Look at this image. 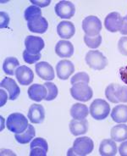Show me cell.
I'll list each match as a JSON object with an SVG mask.
<instances>
[{"mask_svg":"<svg viewBox=\"0 0 127 156\" xmlns=\"http://www.w3.org/2000/svg\"><path fill=\"white\" fill-rule=\"evenodd\" d=\"M105 96L111 103H127V86L111 83L105 89Z\"/></svg>","mask_w":127,"mask_h":156,"instance_id":"6da1fadb","label":"cell"},{"mask_svg":"<svg viewBox=\"0 0 127 156\" xmlns=\"http://www.w3.org/2000/svg\"><path fill=\"white\" fill-rule=\"evenodd\" d=\"M28 120L23 114L13 113L9 115L6 121V126L12 133H21L28 127Z\"/></svg>","mask_w":127,"mask_h":156,"instance_id":"7a4b0ae2","label":"cell"},{"mask_svg":"<svg viewBox=\"0 0 127 156\" xmlns=\"http://www.w3.org/2000/svg\"><path fill=\"white\" fill-rule=\"evenodd\" d=\"M69 91L73 98L81 102L89 101L93 96V89L86 82H76Z\"/></svg>","mask_w":127,"mask_h":156,"instance_id":"3957f363","label":"cell"},{"mask_svg":"<svg viewBox=\"0 0 127 156\" xmlns=\"http://www.w3.org/2000/svg\"><path fill=\"white\" fill-rule=\"evenodd\" d=\"M109 112H110V106L104 99L97 98L90 105V114L93 119L97 121L106 119Z\"/></svg>","mask_w":127,"mask_h":156,"instance_id":"277c9868","label":"cell"},{"mask_svg":"<svg viewBox=\"0 0 127 156\" xmlns=\"http://www.w3.org/2000/svg\"><path fill=\"white\" fill-rule=\"evenodd\" d=\"M86 62L91 69L101 70L107 66L108 59L100 51L91 50L86 55Z\"/></svg>","mask_w":127,"mask_h":156,"instance_id":"5b68a950","label":"cell"},{"mask_svg":"<svg viewBox=\"0 0 127 156\" xmlns=\"http://www.w3.org/2000/svg\"><path fill=\"white\" fill-rule=\"evenodd\" d=\"M94 144L93 139L88 136H81L76 138L74 142L73 149L74 154L77 156H85L93 151Z\"/></svg>","mask_w":127,"mask_h":156,"instance_id":"8992f818","label":"cell"},{"mask_svg":"<svg viewBox=\"0 0 127 156\" xmlns=\"http://www.w3.org/2000/svg\"><path fill=\"white\" fill-rule=\"evenodd\" d=\"M82 29L84 31L85 35L88 37L99 35L102 30L101 20L95 16H87L82 21Z\"/></svg>","mask_w":127,"mask_h":156,"instance_id":"52a82bcc","label":"cell"},{"mask_svg":"<svg viewBox=\"0 0 127 156\" xmlns=\"http://www.w3.org/2000/svg\"><path fill=\"white\" fill-rule=\"evenodd\" d=\"M54 10L56 15L62 19H70L73 17L76 12L75 5L69 1L62 0L56 4L54 7Z\"/></svg>","mask_w":127,"mask_h":156,"instance_id":"ba28073f","label":"cell"},{"mask_svg":"<svg viewBox=\"0 0 127 156\" xmlns=\"http://www.w3.org/2000/svg\"><path fill=\"white\" fill-rule=\"evenodd\" d=\"M26 50L31 55H39L40 52L44 48L45 43L42 37L36 36H27L25 40Z\"/></svg>","mask_w":127,"mask_h":156,"instance_id":"9c48e42d","label":"cell"},{"mask_svg":"<svg viewBox=\"0 0 127 156\" xmlns=\"http://www.w3.org/2000/svg\"><path fill=\"white\" fill-rule=\"evenodd\" d=\"M123 25V17L118 12H112L108 14L104 20V26L110 32L119 31Z\"/></svg>","mask_w":127,"mask_h":156,"instance_id":"30bf717a","label":"cell"},{"mask_svg":"<svg viewBox=\"0 0 127 156\" xmlns=\"http://www.w3.org/2000/svg\"><path fill=\"white\" fill-rule=\"evenodd\" d=\"M27 27L29 31L35 33H44L48 28V22L42 16H37L27 21Z\"/></svg>","mask_w":127,"mask_h":156,"instance_id":"8fae6325","label":"cell"},{"mask_svg":"<svg viewBox=\"0 0 127 156\" xmlns=\"http://www.w3.org/2000/svg\"><path fill=\"white\" fill-rule=\"evenodd\" d=\"M16 76L20 85L27 86L32 83L34 79V73L29 67L21 66L18 67L16 70Z\"/></svg>","mask_w":127,"mask_h":156,"instance_id":"7c38bea8","label":"cell"},{"mask_svg":"<svg viewBox=\"0 0 127 156\" xmlns=\"http://www.w3.org/2000/svg\"><path fill=\"white\" fill-rule=\"evenodd\" d=\"M56 71L58 77L61 80H67L68 78L73 74L75 71V66L73 63L68 59L60 60L56 66Z\"/></svg>","mask_w":127,"mask_h":156,"instance_id":"4fadbf2b","label":"cell"},{"mask_svg":"<svg viewBox=\"0 0 127 156\" xmlns=\"http://www.w3.org/2000/svg\"><path fill=\"white\" fill-rule=\"evenodd\" d=\"M35 70L37 76L40 78H42V80L52 81L54 79L55 75H54V68L49 63L44 62V61L37 63L35 66Z\"/></svg>","mask_w":127,"mask_h":156,"instance_id":"5bb4252c","label":"cell"},{"mask_svg":"<svg viewBox=\"0 0 127 156\" xmlns=\"http://www.w3.org/2000/svg\"><path fill=\"white\" fill-rule=\"evenodd\" d=\"M27 116L31 123L40 124L43 122L45 119V109L41 105L34 104L29 108Z\"/></svg>","mask_w":127,"mask_h":156,"instance_id":"9a60e30c","label":"cell"},{"mask_svg":"<svg viewBox=\"0 0 127 156\" xmlns=\"http://www.w3.org/2000/svg\"><path fill=\"white\" fill-rule=\"evenodd\" d=\"M0 86L2 88H4L7 90L9 93V98L10 100H16L17 98L19 97L20 94V89L19 86L16 84L15 80H13L12 78L5 77L2 80Z\"/></svg>","mask_w":127,"mask_h":156,"instance_id":"2e32d148","label":"cell"},{"mask_svg":"<svg viewBox=\"0 0 127 156\" xmlns=\"http://www.w3.org/2000/svg\"><path fill=\"white\" fill-rule=\"evenodd\" d=\"M27 92L29 98L36 102H41L42 99H45L48 95V89L44 84H33L28 88Z\"/></svg>","mask_w":127,"mask_h":156,"instance_id":"e0dca14e","label":"cell"},{"mask_svg":"<svg viewBox=\"0 0 127 156\" xmlns=\"http://www.w3.org/2000/svg\"><path fill=\"white\" fill-rule=\"evenodd\" d=\"M55 53L60 58H69L74 54L73 44L66 40H60L55 46Z\"/></svg>","mask_w":127,"mask_h":156,"instance_id":"ac0fdd59","label":"cell"},{"mask_svg":"<svg viewBox=\"0 0 127 156\" xmlns=\"http://www.w3.org/2000/svg\"><path fill=\"white\" fill-rule=\"evenodd\" d=\"M69 131L74 136L83 135L88 131V121L87 120H76L74 119L69 122Z\"/></svg>","mask_w":127,"mask_h":156,"instance_id":"d6986e66","label":"cell"},{"mask_svg":"<svg viewBox=\"0 0 127 156\" xmlns=\"http://www.w3.org/2000/svg\"><path fill=\"white\" fill-rule=\"evenodd\" d=\"M57 32L59 37L63 39L71 38L76 32V28L70 21H61L57 27Z\"/></svg>","mask_w":127,"mask_h":156,"instance_id":"ffe728a7","label":"cell"},{"mask_svg":"<svg viewBox=\"0 0 127 156\" xmlns=\"http://www.w3.org/2000/svg\"><path fill=\"white\" fill-rule=\"evenodd\" d=\"M99 153L102 156H115L117 153V145L113 139H104L99 146Z\"/></svg>","mask_w":127,"mask_h":156,"instance_id":"44dd1931","label":"cell"},{"mask_svg":"<svg viewBox=\"0 0 127 156\" xmlns=\"http://www.w3.org/2000/svg\"><path fill=\"white\" fill-rule=\"evenodd\" d=\"M111 138L115 142H123L127 140V126L125 124H118L114 126L110 132Z\"/></svg>","mask_w":127,"mask_h":156,"instance_id":"7402d4cb","label":"cell"},{"mask_svg":"<svg viewBox=\"0 0 127 156\" xmlns=\"http://www.w3.org/2000/svg\"><path fill=\"white\" fill-rule=\"evenodd\" d=\"M89 111L87 106L83 104L76 103L70 109V115L76 120H84L88 115Z\"/></svg>","mask_w":127,"mask_h":156,"instance_id":"603a6c76","label":"cell"},{"mask_svg":"<svg viewBox=\"0 0 127 156\" xmlns=\"http://www.w3.org/2000/svg\"><path fill=\"white\" fill-rule=\"evenodd\" d=\"M113 121L117 123H125L127 122V105H120L115 106L111 112Z\"/></svg>","mask_w":127,"mask_h":156,"instance_id":"cb8c5ba5","label":"cell"},{"mask_svg":"<svg viewBox=\"0 0 127 156\" xmlns=\"http://www.w3.org/2000/svg\"><path fill=\"white\" fill-rule=\"evenodd\" d=\"M35 136H36V131L34 126L32 125H29L25 132L21 133H16L15 138L19 144H26L30 143Z\"/></svg>","mask_w":127,"mask_h":156,"instance_id":"d4e9b609","label":"cell"},{"mask_svg":"<svg viewBox=\"0 0 127 156\" xmlns=\"http://www.w3.org/2000/svg\"><path fill=\"white\" fill-rule=\"evenodd\" d=\"M19 60L15 57H8L5 58L3 65V69L5 74L9 76H14L16 75V70L19 67Z\"/></svg>","mask_w":127,"mask_h":156,"instance_id":"484cf974","label":"cell"},{"mask_svg":"<svg viewBox=\"0 0 127 156\" xmlns=\"http://www.w3.org/2000/svg\"><path fill=\"white\" fill-rule=\"evenodd\" d=\"M44 86L46 87L47 89H48V95H47V98H45V100L51 101V100H54V98H56V97L58 96V93L57 86L54 83L50 82H45Z\"/></svg>","mask_w":127,"mask_h":156,"instance_id":"4316f807","label":"cell"},{"mask_svg":"<svg viewBox=\"0 0 127 156\" xmlns=\"http://www.w3.org/2000/svg\"><path fill=\"white\" fill-rule=\"evenodd\" d=\"M84 42L86 46L90 48H97L102 43V37L100 35L95 36V37H88L84 36Z\"/></svg>","mask_w":127,"mask_h":156,"instance_id":"83f0119b","label":"cell"},{"mask_svg":"<svg viewBox=\"0 0 127 156\" xmlns=\"http://www.w3.org/2000/svg\"><path fill=\"white\" fill-rule=\"evenodd\" d=\"M37 16H42V10L40 9L39 7L35 6V5H31V6H29V7L25 10V14H24L25 19H26V21L30 20L32 19L33 17Z\"/></svg>","mask_w":127,"mask_h":156,"instance_id":"f1b7e54d","label":"cell"},{"mask_svg":"<svg viewBox=\"0 0 127 156\" xmlns=\"http://www.w3.org/2000/svg\"><path fill=\"white\" fill-rule=\"evenodd\" d=\"M90 82V77H89L88 74H86V72H79L75 76H73V77L71 78L70 82L73 85L76 82H86L89 83Z\"/></svg>","mask_w":127,"mask_h":156,"instance_id":"f546056e","label":"cell"},{"mask_svg":"<svg viewBox=\"0 0 127 156\" xmlns=\"http://www.w3.org/2000/svg\"><path fill=\"white\" fill-rule=\"evenodd\" d=\"M41 148L48 151V143L44 138L37 137V138H35L34 140H32V142L31 143L30 148Z\"/></svg>","mask_w":127,"mask_h":156,"instance_id":"4dcf8cb0","label":"cell"},{"mask_svg":"<svg viewBox=\"0 0 127 156\" xmlns=\"http://www.w3.org/2000/svg\"><path fill=\"white\" fill-rule=\"evenodd\" d=\"M40 58H41V54L33 55H31L30 53H28L26 50L23 52V59L28 64H34V63L37 62Z\"/></svg>","mask_w":127,"mask_h":156,"instance_id":"1f68e13d","label":"cell"},{"mask_svg":"<svg viewBox=\"0 0 127 156\" xmlns=\"http://www.w3.org/2000/svg\"><path fill=\"white\" fill-rule=\"evenodd\" d=\"M118 48L121 55L127 56V37H120L118 42Z\"/></svg>","mask_w":127,"mask_h":156,"instance_id":"d6a6232c","label":"cell"},{"mask_svg":"<svg viewBox=\"0 0 127 156\" xmlns=\"http://www.w3.org/2000/svg\"><path fill=\"white\" fill-rule=\"evenodd\" d=\"M30 2L39 8H45L51 4L50 0H31Z\"/></svg>","mask_w":127,"mask_h":156,"instance_id":"836d02e7","label":"cell"},{"mask_svg":"<svg viewBox=\"0 0 127 156\" xmlns=\"http://www.w3.org/2000/svg\"><path fill=\"white\" fill-rule=\"evenodd\" d=\"M47 152L45 149L41 148H31V153L30 155L31 156H46Z\"/></svg>","mask_w":127,"mask_h":156,"instance_id":"e575fe53","label":"cell"},{"mask_svg":"<svg viewBox=\"0 0 127 156\" xmlns=\"http://www.w3.org/2000/svg\"><path fill=\"white\" fill-rule=\"evenodd\" d=\"M9 22V17L8 14L1 12V28L8 27Z\"/></svg>","mask_w":127,"mask_h":156,"instance_id":"d590c367","label":"cell"},{"mask_svg":"<svg viewBox=\"0 0 127 156\" xmlns=\"http://www.w3.org/2000/svg\"><path fill=\"white\" fill-rule=\"evenodd\" d=\"M119 154L121 156H127V141L123 142L119 148Z\"/></svg>","mask_w":127,"mask_h":156,"instance_id":"8d00e7d4","label":"cell"},{"mask_svg":"<svg viewBox=\"0 0 127 156\" xmlns=\"http://www.w3.org/2000/svg\"><path fill=\"white\" fill-rule=\"evenodd\" d=\"M0 94H1V104H0V106L2 107L6 104V102L8 100V95L3 89L0 90Z\"/></svg>","mask_w":127,"mask_h":156,"instance_id":"74e56055","label":"cell"},{"mask_svg":"<svg viewBox=\"0 0 127 156\" xmlns=\"http://www.w3.org/2000/svg\"><path fill=\"white\" fill-rule=\"evenodd\" d=\"M119 32L122 35H127V19L126 17H123V25Z\"/></svg>","mask_w":127,"mask_h":156,"instance_id":"f35d334b","label":"cell"},{"mask_svg":"<svg viewBox=\"0 0 127 156\" xmlns=\"http://www.w3.org/2000/svg\"><path fill=\"white\" fill-rule=\"evenodd\" d=\"M125 17H126V19H127V16H125Z\"/></svg>","mask_w":127,"mask_h":156,"instance_id":"ab89813d","label":"cell"}]
</instances>
